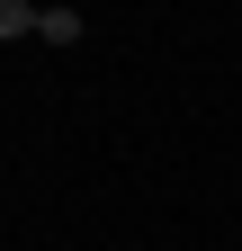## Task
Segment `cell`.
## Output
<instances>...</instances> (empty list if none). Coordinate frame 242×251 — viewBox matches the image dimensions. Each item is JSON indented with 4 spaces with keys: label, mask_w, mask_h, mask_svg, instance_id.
<instances>
[{
    "label": "cell",
    "mask_w": 242,
    "mask_h": 251,
    "mask_svg": "<svg viewBox=\"0 0 242 251\" xmlns=\"http://www.w3.org/2000/svg\"><path fill=\"white\" fill-rule=\"evenodd\" d=\"M36 36L45 45H81V9H36Z\"/></svg>",
    "instance_id": "obj_1"
},
{
    "label": "cell",
    "mask_w": 242,
    "mask_h": 251,
    "mask_svg": "<svg viewBox=\"0 0 242 251\" xmlns=\"http://www.w3.org/2000/svg\"><path fill=\"white\" fill-rule=\"evenodd\" d=\"M0 36H36V0H0Z\"/></svg>",
    "instance_id": "obj_2"
}]
</instances>
